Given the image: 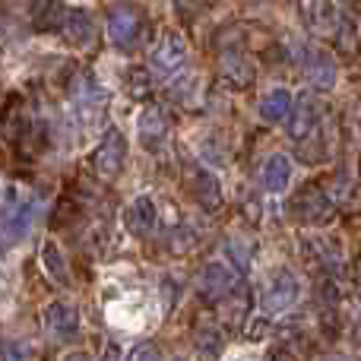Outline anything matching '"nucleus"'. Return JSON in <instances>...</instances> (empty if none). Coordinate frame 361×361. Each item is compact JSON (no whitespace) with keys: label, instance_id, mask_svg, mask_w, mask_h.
Listing matches in <instances>:
<instances>
[{"label":"nucleus","instance_id":"f257e3e1","mask_svg":"<svg viewBox=\"0 0 361 361\" xmlns=\"http://www.w3.org/2000/svg\"><path fill=\"white\" fill-rule=\"evenodd\" d=\"M333 212H336V203L320 184H305L292 200V216L301 225H324L333 219Z\"/></svg>","mask_w":361,"mask_h":361},{"label":"nucleus","instance_id":"f03ea898","mask_svg":"<svg viewBox=\"0 0 361 361\" xmlns=\"http://www.w3.org/2000/svg\"><path fill=\"white\" fill-rule=\"evenodd\" d=\"M263 311L267 314H286L298 301V276L288 267H276L263 282Z\"/></svg>","mask_w":361,"mask_h":361},{"label":"nucleus","instance_id":"7ed1b4c3","mask_svg":"<svg viewBox=\"0 0 361 361\" xmlns=\"http://www.w3.org/2000/svg\"><path fill=\"white\" fill-rule=\"evenodd\" d=\"M38 203L35 200H10V203L0 209V244L13 247L29 235L32 222H35Z\"/></svg>","mask_w":361,"mask_h":361},{"label":"nucleus","instance_id":"20e7f679","mask_svg":"<svg viewBox=\"0 0 361 361\" xmlns=\"http://www.w3.org/2000/svg\"><path fill=\"white\" fill-rule=\"evenodd\" d=\"M140 32H143V16L133 6H127V4L108 6V35H111L114 48L130 51L140 42Z\"/></svg>","mask_w":361,"mask_h":361},{"label":"nucleus","instance_id":"39448f33","mask_svg":"<svg viewBox=\"0 0 361 361\" xmlns=\"http://www.w3.org/2000/svg\"><path fill=\"white\" fill-rule=\"evenodd\" d=\"M124 165H127V137L118 127H111V130L102 137L99 152H95V171L105 180H111L124 171Z\"/></svg>","mask_w":361,"mask_h":361},{"label":"nucleus","instance_id":"423d86ee","mask_svg":"<svg viewBox=\"0 0 361 361\" xmlns=\"http://www.w3.org/2000/svg\"><path fill=\"white\" fill-rule=\"evenodd\" d=\"M238 286L235 269L225 260H209L203 269H200V295L206 301H225Z\"/></svg>","mask_w":361,"mask_h":361},{"label":"nucleus","instance_id":"0eeeda50","mask_svg":"<svg viewBox=\"0 0 361 361\" xmlns=\"http://www.w3.org/2000/svg\"><path fill=\"white\" fill-rule=\"evenodd\" d=\"M320 127V105L314 95L301 92L292 105V114H288V137L292 140H307L311 133H317Z\"/></svg>","mask_w":361,"mask_h":361},{"label":"nucleus","instance_id":"6e6552de","mask_svg":"<svg viewBox=\"0 0 361 361\" xmlns=\"http://www.w3.org/2000/svg\"><path fill=\"white\" fill-rule=\"evenodd\" d=\"M169 114L162 111L159 105H149L140 111L137 118V130H140V143L146 146L149 152H159L162 149V143L169 140Z\"/></svg>","mask_w":361,"mask_h":361},{"label":"nucleus","instance_id":"1a4fd4ad","mask_svg":"<svg viewBox=\"0 0 361 361\" xmlns=\"http://www.w3.org/2000/svg\"><path fill=\"white\" fill-rule=\"evenodd\" d=\"M44 324L63 343H76L80 339V311H76L70 301H54L44 311Z\"/></svg>","mask_w":361,"mask_h":361},{"label":"nucleus","instance_id":"9d476101","mask_svg":"<svg viewBox=\"0 0 361 361\" xmlns=\"http://www.w3.org/2000/svg\"><path fill=\"white\" fill-rule=\"evenodd\" d=\"M301 67H305V73H307V80H311V86L324 89V92L336 86V61H333L326 51H320V48L301 51Z\"/></svg>","mask_w":361,"mask_h":361},{"label":"nucleus","instance_id":"9b49d317","mask_svg":"<svg viewBox=\"0 0 361 361\" xmlns=\"http://www.w3.org/2000/svg\"><path fill=\"white\" fill-rule=\"evenodd\" d=\"M187 61V42L178 32H165L159 38V44L152 48V67L162 70V73H175L178 67H184Z\"/></svg>","mask_w":361,"mask_h":361},{"label":"nucleus","instance_id":"f8f14e48","mask_svg":"<svg viewBox=\"0 0 361 361\" xmlns=\"http://www.w3.org/2000/svg\"><path fill=\"white\" fill-rule=\"evenodd\" d=\"M156 222H159V209H156V203H152V197H137L124 212V225L130 228V235H137V238L152 235Z\"/></svg>","mask_w":361,"mask_h":361},{"label":"nucleus","instance_id":"ddd939ff","mask_svg":"<svg viewBox=\"0 0 361 361\" xmlns=\"http://www.w3.org/2000/svg\"><path fill=\"white\" fill-rule=\"evenodd\" d=\"M190 190H193V200H197L206 212L222 209V203H225V200H222V184H219V178L212 175V171H206V169L193 171Z\"/></svg>","mask_w":361,"mask_h":361},{"label":"nucleus","instance_id":"4468645a","mask_svg":"<svg viewBox=\"0 0 361 361\" xmlns=\"http://www.w3.org/2000/svg\"><path fill=\"white\" fill-rule=\"evenodd\" d=\"M61 32H63V38H67L73 48H92L95 44V23H92V16H89L86 10L70 6L67 23H63Z\"/></svg>","mask_w":361,"mask_h":361},{"label":"nucleus","instance_id":"2eb2a0df","mask_svg":"<svg viewBox=\"0 0 361 361\" xmlns=\"http://www.w3.org/2000/svg\"><path fill=\"white\" fill-rule=\"evenodd\" d=\"M292 180V162H288L282 152H273V156L263 162L260 169V184L267 193H282Z\"/></svg>","mask_w":361,"mask_h":361},{"label":"nucleus","instance_id":"dca6fc26","mask_svg":"<svg viewBox=\"0 0 361 361\" xmlns=\"http://www.w3.org/2000/svg\"><path fill=\"white\" fill-rule=\"evenodd\" d=\"M219 70H222V80L231 82L235 89H247L254 82V63L241 54V51H231L219 61Z\"/></svg>","mask_w":361,"mask_h":361},{"label":"nucleus","instance_id":"f3484780","mask_svg":"<svg viewBox=\"0 0 361 361\" xmlns=\"http://www.w3.org/2000/svg\"><path fill=\"white\" fill-rule=\"evenodd\" d=\"M301 13L307 16V25H311L314 32H324V35H333V38H336L339 25H343L339 6H333V4H305Z\"/></svg>","mask_w":361,"mask_h":361},{"label":"nucleus","instance_id":"a211bd4d","mask_svg":"<svg viewBox=\"0 0 361 361\" xmlns=\"http://www.w3.org/2000/svg\"><path fill=\"white\" fill-rule=\"evenodd\" d=\"M292 105H295L292 92L282 89V86H276L260 99V118L267 121V124H276V121H282V118L292 114Z\"/></svg>","mask_w":361,"mask_h":361},{"label":"nucleus","instance_id":"6ab92c4d","mask_svg":"<svg viewBox=\"0 0 361 361\" xmlns=\"http://www.w3.org/2000/svg\"><path fill=\"white\" fill-rule=\"evenodd\" d=\"M42 267H44V273H48L51 279L57 282V286H70L67 257L61 254V247H57L54 241H44V247H42Z\"/></svg>","mask_w":361,"mask_h":361},{"label":"nucleus","instance_id":"aec40b11","mask_svg":"<svg viewBox=\"0 0 361 361\" xmlns=\"http://www.w3.org/2000/svg\"><path fill=\"white\" fill-rule=\"evenodd\" d=\"M70 6L63 4H32V19L35 29H63Z\"/></svg>","mask_w":361,"mask_h":361},{"label":"nucleus","instance_id":"412c9836","mask_svg":"<svg viewBox=\"0 0 361 361\" xmlns=\"http://www.w3.org/2000/svg\"><path fill=\"white\" fill-rule=\"evenodd\" d=\"M0 361H25L23 343H16L10 336H0Z\"/></svg>","mask_w":361,"mask_h":361},{"label":"nucleus","instance_id":"4be33fe9","mask_svg":"<svg viewBox=\"0 0 361 361\" xmlns=\"http://www.w3.org/2000/svg\"><path fill=\"white\" fill-rule=\"evenodd\" d=\"M127 361H159V352L152 345H137V349L127 355Z\"/></svg>","mask_w":361,"mask_h":361},{"label":"nucleus","instance_id":"5701e85b","mask_svg":"<svg viewBox=\"0 0 361 361\" xmlns=\"http://www.w3.org/2000/svg\"><path fill=\"white\" fill-rule=\"evenodd\" d=\"M228 254L235 257V263H238V269H247V263H250V257H247V250L241 247L238 241H228Z\"/></svg>","mask_w":361,"mask_h":361},{"label":"nucleus","instance_id":"b1692460","mask_svg":"<svg viewBox=\"0 0 361 361\" xmlns=\"http://www.w3.org/2000/svg\"><path fill=\"white\" fill-rule=\"evenodd\" d=\"M273 361H298V358H295L292 352H286V349H282V352H276V355H273Z\"/></svg>","mask_w":361,"mask_h":361},{"label":"nucleus","instance_id":"393cba45","mask_svg":"<svg viewBox=\"0 0 361 361\" xmlns=\"http://www.w3.org/2000/svg\"><path fill=\"white\" fill-rule=\"evenodd\" d=\"M355 288H358V295H361V257H358V263H355Z\"/></svg>","mask_w":361,"mask_h":361},{"label":"nucleus","instance_id":"a878e982","mask_svg":"<svg viewBox=\"0 0 361 361\" xmlns=\"http://www.w3.org/2000/svg\"><path fill=\"white\" fill-rule=\"evenodd\" d=\"M352 333H355V343H361V317L355 320V330H352Z\"/></svg>","mask_w":361,"mask_h":361},{"label":"nucleus","instance_id":"bb28decb","mask_svg":"<svg viewBox=\"0 0 361 361\" xmlns=\"http://www.w3.org/2000/svg\"><path fill=\"white\" fill-rule=\"evenodd\" d=\"M63 361H89L86 355H80V352H76V355H70V358H63Z\"/></svg>","mask_w":361,"mask_h":361},{"label":"nucleus","instance_id":"cd10ccee","mask_svg":"<svg viewBox=\"0 0 361 361\" xmlns=\"http://www.w3.org/2000/svg\"><path fill=\"white\" fill-rule=\"evenodd\" d=\"M326 361H343V358H326Z\"/></svg>","mask_w":361,"mask_h":361}]
</instances>
